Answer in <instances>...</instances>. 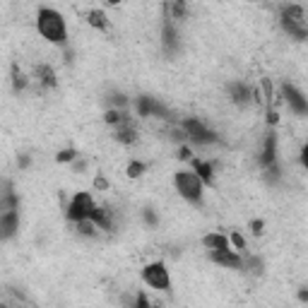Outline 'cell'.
I'll use <instances>...</instances> for the list:
<instances>
[{"mask_svg":"<svg viewBox=\"0 0 308 308\" xmlns=\"http://www.w3.org/2000/svg\"><path fill=\"white\" fill-rule=\"evenodd\" d=\"M36 29L51 44H65L68 41V24L65 17L53 8H41L36 15Z\"/></svg>","mask_w":308,"mask_h":308,"instance_id":"cell-1","label":"cell"},{"mask_svg":"<svg viewBox=\"0 0 308 308\" xmlns=\"http://www.w3.org/2000/svg\"><path fill=\"white\" fill-rule=\"evenodd\" d=\"M174 186H176V190H178V195H181L183 200H188L190 205H200V202H202L205 183L200 181V176L195 174V171H188V169L176 171Z\"/></svg>","mask_w":308,"mask_h":308,"instance_id":"cell-2","label":"cell"},{"mask_svg":"<svg viewBox=\"0 0 308 308\" xmlns=\"http://www.w3.org/2000/svg\"><path fill=\"white\" fill-rule=\"evenodd\" d=\"M94 210H96V202H94V198H92V193H85V190H82V193H77V195L70 200V205L65 210V217L70 221H75V224H79V221H87Z\"/></svg>","mask_w":308,"mask_h":308,"instance_id":"cell-3","label":"cell"},{"mask_svg":"<svg viewBox=\"0 0 308 308\" xmlns=\"http://www.w3.org/2000/svg\"><path fill=\"white\" fill-rule=\"evenodd\" d=\"M183 133H186V137H188L193 145H214L217 140H219L217 133L210 130L205 123H200L198 118L183 120Z\"/></svg>","mask_w":308,"mask_h":308,"instance_id":"cell-4","label":"cell"},{"mask_svg":"<svg viewBox=\"0 0 308 308\" xmlns=\"http://www.w3.org/2000/svg\"><path fill=\"white\" fill-rule=\"evenodd\" d=\"M142 279L147 286L159 289V292H169V286H171V277H169V270L164 262H150L142 270Z\"/></svg>","mask_w":308,"mask_h":308,"instance_id":"cell-5","label":"cell"},{"mask_svg":"<svg viewBox=\"0 0 308 308\" xmlns=\"http://www.w3.org/2000/svg\"><path fill=\"white\" fill-rule=\"evenodd\" d=\"M282 96H284V101L289 104V109H292L294 113L308 116V99L301 94L294 85H284V87H282Z\"/></svg>","mask_w":308,"mask_h":308,"instance_id":"cell-6","label":"cell"},{"mask_svg":"<svg viewBox=\"0 0 308 308\" xmlns=\"http://www.w3.org/2000/svg\"><path fill=\"white\" fill-rule=\"evenodd\" d=\"M210 260L219 268H227V270H241L243 268V258L238 255V251H210Z\"/></svg>","mask_w":308,"mask_h":308,"instance_id":"cell-7","label":"cell"},{"mask_svg":"<svg viewBox=\"0 0 308 308\" xmlns=\"http://www.w3.org/2000/svg\"><path fill=\"white\" fill-rule=\"evenodd\" d=\"M260 164L268 169L270 174H277V135L270 133L265 137V145H262V154H260Z\"/></svg>","mask_w":308,"mask_h":308,"instance_id":"cell-8","label":"cell"},{"mask_svg":"<svg viewBox=\"0 0 308 308\" xmlns=\"http://www.w3.org/2000/svg\"><path fill=\"white\" fill-rule=\"evenodd\" d=\"M161 44H164V51L169 55H174L178 51V29L174 27L171 19L164 22V29H161Z\"/></svg>","mask_w":308,"mask_h":308,"instance_id":"cell-9","label":"cell"},{"mask_svg":"<svg viewBox=\"0 0 308 308\" xmlns=\"http://www.w3.org/2000/svg\"><path fill=\"white\" fill-rule=\"evenodd\" d=\"M229 94H231V101L238 104V106H245V104L253 101L255 92L248 85H243V82H231L229 85Z\"/></svg>","mask_w":308,"mask_h":308,"instance_id":"cell-10","label":"cell"},{"mask_svg":"<svg viewBox=\"0 0 308 308\" xmlns=\"http://www.w3.org/2000/svg\"><path fill=\"white\" fill-rule=\"evenodd\" d=\"M17 229H19V214L17 212H3L0 214V234H3L5 241H10V238L15 236Z\"/></svg>","mask_w":308,"mask_h":308,"instance_id":"cell-11","label":"cell"},{"mask_svg":"<svg viewBox=\"0 0 308 308\" xmlns=\"http://www.w3.org/2000/svg\"><path fill=\"white\" fill-rule=\"evenodd\" d=\"M113 137H116V142H120V145H135V142H137V130H135L133 120L128 118L123 126L116 128Z\"/></svg>","mask_w":308,"mask_h":308,"instance_id":"cell-12","label":"cell"},{"mask_svg":"<svg viewBox=\"0 0 308 308\" xmlns=\"http://www.w3.org/2000/svg\"><path fill=\"white\" fill-rule=\"evenodd\" d=\"M202 245H205L207 251H231V241L224 234H207L202 238Z\"/></svg>","mask_w":308,"mask_h":308,"instance_id":"cell-13","label":"cell"},{"mask_svg":"<svg viewBox=\"0 0 308 308\" xmlns=\"http://www.w3.org/2000/svg\"><path fill=\"white\" fill-rule=\"evenodd\" d=\"M190 171H195L202 183H210V186H212L214 171H212V164H210V161H202V159H190Z\"/></svg>","mask_w":308,"mask_h":308,"instance_id":"cell-14","label":"cell"},{"mask_svg":"<svg viewBox=\"0 0 308 308\" xmlns=\"http://www.w3.org/2000/svg\"><path fill=\"white\" fill-rule=\"evenodd\" d=\"M284 34H289V39H296V41H306L308 39V27L306 24H299V22H286V19H279Z\"/></svg>","mask_w":308,"mask_h":308,"instance_id":"cell-15","label":"cell"},{"mask_svg":"<svg viewBox=\"0 0 308 308\" xmlns=\"http://www.w3.org/2000/svg\"><path fill=\"white\" fill-rule=\"evenodd\" d=\"M89 219L94 221V224H96V227H99L101 231H111V229H113V214H111L106 207H96Z\"/></svg>","mask_w":308,"mask_h":308,"instance_id":"cell-16","label":"cell"},{"mask_svg":"<svg viewBox=\"0 0 308 308\" xmlns=\"http://www.w3.org/2000/svg\"><path fill=\"white\" fill-rule=\"evenodd\" d=\"M279 19L306 24V10L301 8V5H284V8H282V12H279Z\"/></svg>","mask_w":308,"mask_h":308,"instance_id":"cell-17","label":"cell"},{"mask_svg":"<svg viewBox=\"0 0 308 308\" xmlns=\"http://www.w3.org/2000/svg\"><path fill=\"white\" fill-rule=\"evenodd\" d=\"M87 22H89V27H94L99 32H106V29H109V17H106L104 10H89Z\"/></svg>","mask_w":308,"mask_h":308,"instance_id":"cell-18","label":"cell"},{"mask_svg":"<svg viewBox=\"0 0 308 308\" xmlns=\"http://www.w3.org/2000/svg\"><path fill=\"white\" fill-rule=\"evenodd\" d=\"M36 77L44 87H55L58 85V77H55V72L51 65H36Z\"/></svg>","mask_w":308,"mask_h":308,"instance_id":"cell-19","label":"cell"},{"mask_svg":"<svg viewBox=\"0 0 308 308\" xmlns=\"http://www.w3.org/2000/svg\"><path fill=\"white\" fill-rule=\"evenodd\" d=\"M164 10H166V19H183L186 12H188V5L181 3V0H174V3H169Z\"/></svg>","mask_w":308,"mask_h":308,"instance_id":"cell-20","label":"cell"},{"mask_svg":"<svg viewBox=\"0 0 308 308\" xmlns=\"http://www.w3.org/2000/svg\"><path fill=\"white\" fill-rule=\"evenodd\" d=\"M128 118H130V116H126L123 111H116V109H109V111H106V116H104V120H106L109 126H116V128L123 126Z\"/></svg>","mask_w":308,"mask_h":308,"instance_id":"cell-21","label":"cell"},{"mask_svg":"<svg viewBox=\"0 0 308 308\" xmlns=\"http://www.w3.org/2000/svg\"><path fill=\"white\" fill-rule=\"evenodd\" d=\"M152 106H154V99L152 96H137V113L142 118H150L152 116Z\"/></svg>","mask_w":308,"mask_h":308,"instance_id":"cell-22","label":"cell"},{"mask_svg":"<svg viewBox=\"0 0 308 308\" xmlns=\"http://www.w3.org/2000/svg\"><path fill=\"white\" fill-rule=\"evenodd\" d=\"M77 231L82 234V236H96L99 227H96L92 219H87V221H79V224H77Z\"/></svg>","mask_w":308,"mask_h":308,"instance_id":"cell-23","label":"cell"},{"mask_svg":"<svg viewBox=\"0 0 308 308\" xmlns=\"http://www.w3.org/2000/svg\"><path fill=\"white\" fill-rule=\"evenodd\" d=\"M145 169H147V166H145L142 161H130L126 169V174L130 176V178H140V176L145 174Z\"/></svg>","mask_w":308,"mask_h":308,"instance_id":"cell-24","label":"cell"},{"mask_svg":"<svg viewBox=\"0 0 308 308\" xmlns=\"http://www.w3.org/2000/svg\"><path fill=\"white\" fill-rule=\"evenodd\" d=\"M12 85H15V89H24L27 87V77H24V72L17 68V65H12Z\"/></svg>","mask_w":308,"mask_h":308,"instance_id":"cell-25","label":"cell"},{"mask_svg":"<svg viewBox=\"0 0 308 308\" xmlns=\"http://www.w3.org/2000/svg\"><path fill=\"white\" fill-rule=\"evenodd\" d=\"M229 241H231V245H234V248H236V251H243V248H245V241H243V236H241V234H238V231H231Z\"/></svg>","mask_w":308,"mask_h":308,"instance_id":"cell-26","label":"cell"},{"mask_svg":"<svg viewBox=\"0 0 308 308\" xmlns=\"http://www.w3.org/2000/svg\"><path fill=\"white\" fill-rule=\"evenodd\" d=\"M75 157H77V152L75 150H63V152H58V157L55 159H58V161H72Z\"/></svg>","mask_w":308,"mask_h":308,"instance_id":"cell-27","label":"cell"},{"mask_svg":"<svg viewBox=\"0 0 308 308\" xmlns=\"http://www.w3.org/2000/svg\"><path fill=\"white\" fill-rule=\"evenodd\" d=\"M142 217H145V221H147L150 227H154V224H157V214L152 212V210H145V212H142Z\"/></svg>","mask_w":308,"mask_h":308,"instance_id":"cell-28","label":"cell"},{"mask_svg":"<svg viewBox=\"0 0 308 308\" xmlns=\"http://www.w3.org/2000/svg\"><path fill=\"white\" fill-rule=\"evenodd\" d=\"M301 164H303V169L308 171V145L301 147Z\"/></svg>","mask_w":308,"mask_h":308,"instance_id":"cell-29","label":"cell"},{"mask_svg":"<svg viewBox=\"0 0 308 308\" xmlns=\"http://www.w3.org/2000/svg\"><path fill=\"white\" fill-rule=\"evenodd\" d=\"M262 227H265V224H262L260 219H255L253 224H251V229H253V234H255V236H260V234H262Z\"/></svg>","mask_w":308,"mask_h":308,"instance_id":"cell-30","label":"cell"},{"mask_svg":"<svg viewBox=\"0 0 308 308\" xmlns=\"http://www.w3.org/2000/svg\"><path fill=\"white\" fill-rule=\"evenodd\" d=\"M94 186H96V188H99V190H106V188H109V181H106V178H104V176H96Z\"/></svg>","mask_w":308,"mask_h":308,"instance_id":"cell-31","label":"cell"},{"mask_svg":"<svg viewBox=\"0 0 308 308\" xmlns=\"http://www.w3.org/2000/svg\"><path fill=\"white\" fill-rule=\"evenodd\" d=\"M277 120H279V116H277L275 111H270V113H268V123H272V126H275Z\"/></svg>","mask_w":308,"mask_h":308,"instance_id":"cell-32","label":"cell"},{"mask_svg":"<svg viewBox=\"0 0 308 308\" xmlns=\"http://www.w3.org/2000/svg\"><path fill=\"white\" fill-rule=\"evenodd\" d=\"M299 299L303 301V303H308V289H301V292H299Z\"/></svg>","mask_w":308,"mask_h":308,"instance_id":"cell-33","label":"cell"},{"mask_svg":"<svg viewBox=\"0 0 308 308\" xmlns=\"http://www.w3.org/2000/svg\"><path fill=\"white\" fill-rule=\"evenodd\" d=\"M181 159H190V150L188 147H181V154H178Z\"/></svg>","mask_w":308,"mask_h":308,"instance_id":"cell-34","label":"cell"},{"mask_svg":"<svg viewBox=\"0 0 308 308\" xmlns=\"http://www.w3.org/2000/svg\"><path fill=\"white\" fill-rule=\"evenodd\" d=\"M152 308H161V306H157V303H154V306H152Z\"/></svg>","mask_w":308,"mask_h":308,"instance_id":"cell-35","label":"cell"}]
</instances>
